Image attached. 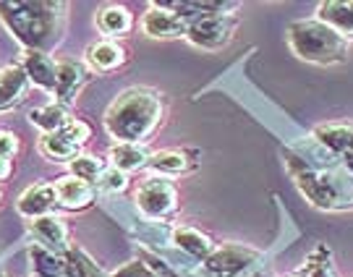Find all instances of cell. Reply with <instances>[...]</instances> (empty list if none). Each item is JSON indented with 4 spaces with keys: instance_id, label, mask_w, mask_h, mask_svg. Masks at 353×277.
Wrapping results in <instances>:
<instances>
[{
    "instance_id": "3957f363",
    "label": "cell",
    "mask_w": 353,
    "mask_h": 277,
    "mask_svg": "<svg viewBox=\"0 0 353 277\" xmlns=\"http://www.w3.org/2000/svg\"><path fill=\"white\" fill-rule=\"evenodd\" d=\"M288 45L296 58L316 65H335L348 61V39L316 19H301L288 26Z\"/></svg>"
},
{
    "instance_id": "e0dca14e",
    "label": "cell",
    "mask_w": 353,
    "mask_h": 277,
    "mask_svg": "<svg viewBox=\"0 0 353 277\" xmlns=\"http://www.w3.org/2000/svg\"><path fill=\"white\" fill-rule=\"evenodd\" d=\"M29 79L21 71V65H8L0 71V110H8L24 100Z\"/></svg>"
},
{
    "instance_id": "ba28073f",
    "label": "cell",
    "mask_w": 353,
    "mask_h": 277,
    "mask_svg": "<svg viewBox=\"0 0 353 277\" xmlns=\"http://www.w3.org/2000/svg\"><path fill=\"white\" fill-rule=\"evenodd\" d=\"M32 233L39 240V246L50 249L52 254H61L63 256L71 249V243H68V238H71L68 225H65L63 217H58V214H45V217L32 220Z\"/></svg>"
},
{
    "instance_id": "4316f807",
    "label": "cell",
    "mask_w": 353,
    "mask_h": 277,
    "mask_svg": "<svg viewBox=\"0 0 353 277\" xmlns=\"http://www.w3.org/2000/svg\"><path fill=\"white\" fill-rule=\"evenodd\" d=\"M139 259L144 262V265L152 269V275L154 277H183L181 272H178L173 265H168L165 259H160L157 254H152V252H139Z\"/></svg>"
},
{
    "instance_id": "7402d4cb",
    "label": "cell",
    "mask_w": 353,
    "mask_h": 277,
    "mask_svg": "<svg viewBox=\"0 0 353 277\" xmlns=\"http://www.w3.org/2000/svg\"><path fill=\"white\" fill-rule=\"evenodd\" d=\"M29 262H32L34 277H63V256L52 254L50 249L39 246V243L29 249Z\"/></svg>"
},
{
    "instance_id": "8fae6325",
    "label": "cell",
    "mask_w": 353,
    "mask_h": 277,
    "mask_svg": "<svg viewBox=\"0 0 353 277\" xmlns=\"http://www.w3.org/2000/svg\"><path fill=\"white\" fill-rule=\"evenodd\" d=\"M21 71L32 84H37L45 92H55V74H58V63L52 61V55L39 50H24L21 58Z\"/></svg>"
},
{
    "instance_id": "9a60e30c",
    "label": "cell",
    "mask_w": 353,
    "mask_h": 277,
    "mask_svg": "<svg viewBox=\"0 0 353 277\" xmlns=\"http://www.w3.org/2000/svg\"><path fill=\"white\" fill-rule=\"evenodd\" d=\"M173 243H176L178 249L183 254H189L191 259H196V262H204L210 254L217 249L214 246V240L202 233V230H196V227H189V225H178L173 227Z\"/></svg>"
},
{
    "instance_id": "5bb4252c",
    "label": "cell",
    "mask_w": 353,
    "mask_h": 277,
    "mask_svg": "<svg viewBox=\"0 0 353 277\" xmlns=\"http://www.w3.org/2000/svg\"><path fill=\"white\" fill-rule=\"evenodd\" d=\"M316 21L332 26L345 39L353 37V0H327L316 6Z\"/></svg>"
},
{
    "instance_id": "83f0119b",
    "label": "cell",
    "mask_w": 353,
    "mask_h": 277,
    "mask_svg": "<svg viewBox=\"0 0 353 277\" xmlns=\"http://www.w3.org/2000/svg\"><path fill=\"white\" fill-rule=\"evenodd\" d=\"M61 134H63L65 138H71L74 144H87L89 136H92V128L84 123V121H79V118H68V123H65L63 128H61Z\"/></svg>"
},
{
    "instance_id": "2e32d148",
    "label": "cell",
    "mask_w": 353,
    "mask_h": 277,
    "mask_svg": "<svg viewBox=\"0 0 353 277\" xmlns=\"http://www.w3.org/2000/svg\"><path fill=\"white\" fill-rule=\"evenodd\" d=\"M97 29H100L105 37L118 39V37H126L128 32L134 29V16L128 11L126 6H105L100 13H97Z\"/></svg>"
},
{
    "instance_id": "5b68a950",
    "label": "cell",
    "mask_w": 353,
    "mask_h": 277,
    "mask_svg": "<svg viewBox=\"0 0 353 277\" xmlns=\"http://www.w3.org/2000/svg\"><path fill=\"white\" fill-rule=\"evenodd\" d=\"M259 262H262V254L256 249L241 246V243H228V246L214 249L204 259V272L210 277H241Z\"/></svg>"
},
{
    "instance_id": "f1b7e54d",
    "label": "cell",
    "mask_w": 353,
    "mask_h": 277,
    "mask_svg": "<svg viewBox=\"0 0 353 277\" xmlns=\"http://www.w3.org/2000/svg\"><path fill=\"white\" fill-rule=\"evenodd\" d=\"M110 277H154L152 275V269L141 259H134V262H128V265L118 267Z\"/></svg>"
},
{
    "instance_id": "8992f818",
    "label": "cell",
    "mask_w": 353,
    "mask_h": 277,
    "mask_svg": "<svg viewBox=\"0 0 353 277\" xmlns=\"http://www.w3.org/2000/svg\"><path fill=\"white\" fill-rule=\"evenodd\" d=\"M239 26V19L233 13H220V16H207L199 21H191L186 26V39L194 48L202 50H223L233 39V32Z\"/></svg>"
},
{
    "instance_id": "ffe728a7",
    "label": "cell",
    "mask_w": 353,
    "mask_h": 277,
    "mask_svg": "<svg viewBox=\"0 0 353 277\" xmlns=\"http://www.w3.org/2000/svg\"><path fill=\"white\" fill-rule=\"evenodd\" d=\"M79 144H74L71 138H65L61 131H55V134H42L39 138V152L50 160V163H71L79 157Z\"/></svg>"
},
{
    "instance_id": "7c38bea8",
    "label": "cell",
    "mask_w": 353,
    "mask_h": 277,
    "mask_svg": "<svg viewBox=\"0 0 353 277\" xmlns=\"http://www.w3.org/2000/svg\"><path fill=\"white\" fill-rule=\"evenodd\" d=\"M58 204L55 199V189L52 183H34L19 196L16 202V209L19 214H24L29 220H37V217H45V214H52V207Z\"/></svg>"
},
{
    "instance_id": "30bf717a",
    "label": "cell",
    "mask_w": 353,
    "mask_h": 277,
    "mask_svg": "<svg viewBox=\"0 0 353 277\" xmlns=\"http://www.w3.org/2000/svg\"><path fill=\"white\" fill-rule=\"evenodd\" d=\"M52 189H55V199L61 207L65 209H87L92 207L94 202V186L87 183V181H79L74 176H63L58 178L55 183H52Z\"/></svg>"
},
{
    "instance_id": "6da1fadb",
    "label": "cell",
    "mask_w": 353,
    "mask_h": 277,
    "mask_svg": "<svg viewBox=\"0 0 353 277\" xmlns=\"http://www.w3.org/2000/svg\"><path fill=\"white\" fill-rule=\"evenodd\" d=\"M163 115L165 105L160 92L150 87H131L110 102L105 113V131L115 141L144 144L160 128Z\"/></svg>"
},
{
    "instance_id": "4fadbf2b",
    "label": "cell",
    "mask_w": 353,
    "mask_h": 277,
    "mask_svg": "<svg viewBox=\"0 0 353 277\" xmlns=\"http://www.w3.org/2000/svg\"><path fill=\"white\" fill-rule=\"evenodd\" d=\"M84 61H87L89 71H94V74H110V71H118L121 65L126 63V50L118 42L102 39V42L89 45Z\"/></svg>"
},
{
    "instance_id": "d6986e66",
    "label": "cell",
    "mask_w": 353,
    "mask_h": 277,
    "mask_svg": "<svg viewBox=\"0 0 353 277\" xmlns=\"http://www.w3.org/2000/svg\"><path fill=\"white\" fill-rule=\"evenodd\" d=\"M147 167H152L157 176L170 178V176H183L194 167V160L189 157V152L181 150H163L150 154V163Z\"/></svg>"
},
{
    "instance_id": "d6a6232c",
    "label": "cell",
    "mask_w": 353,
    "mask_h": 277,
    "mask_svg": "<svg viewBox=\"0 0 353 277\" xmlns=\"http://www.w3.org/2000/svg\"><path fill=\"white\" fill-rule=\"evenodd\" d=\"M288 277H303V275H301V272H299V275H288Z\"/></svg>"
},
{
    "instance_id": "277c9868",
    "label": "cell",
    "mask_w": 353,
    "mask_h": 277,
    "mask_svg": "<svg viewBox=\"0 0 353 277\" xmlns=\"http://www.w3.org/2000/svg\"><path fill=\"white\" fill-rule=\"evenodd\" d=\"M134 202L139 207V212L150 220H165L176 212L178 207V189L170 178L150 176L144 178L137 189Z\"/></svg>"
},
{
    "instance_id": "1f68e13d",
    "label": "cell",
    "mask_w": 353,
    "mask_h": 277,
    "mask_svg": "<svg viewBox=\"0 0 353 277\" xmlns=\"http://www.w3.org/2000/svg\"><path fill=\"white\" fill-rule=\"evenodd\" d=\"M11 160H6V157H0V181H3V178H8L11 176Z\"/></svg>"
},
{
    "instance_id": "44dd1931",
    "label": "cell",
    "mask_w": 353,
    "mask_h": 277,
    "mask_svg": "<svg viewBox=\"0 0 353 277\" xmlns=\"http://www.w3.org/2000/svg\"><path fill=\"white\" fill-rule=\"evenodd\" d=\"M314 136L322 147H327L332 154L343 157L348 147H351V136H353V126H345V123H327V126H316Z\"/></svg>"
},
{
    "instance_id": "484cf974",
    "label": "cell",
    "mask_w": 353,
    "mask_h": 277,
    "mask_svg": "<svg viewBox=\"0 0 353 277\" xmlns=\"http://www.w3.org/2000/svg\"><path fill=\"white\" fill-rule=\"evenodd\" d=\"M128 186V176L115 170V167H105V173L97 181V189L108 191V194H118V191H126Z\"/></svg>"
},
{
    "instance_id": "d4e9b609",
    "label": "cell",
    "mask_w": 353,
    "mask_h": 277,
    "mask_svg": "<svg viewBox=\"0 0 353 277\" xmlns=\"http://www.w3.org/2000/svg\"><path fill=\"white\" fill-rule=\"evenodd\" d=\"M301 275L303 277H338V269L332 265V254H330L327 246H316L314 252L309 254Z\"/></svg>"
},
{
    "instance_id": "9c48e42d",
    "label": "cell",
    "mask_w": 353,
    "mask_h": 277,
    "mask_svg": "<svg viewBox=\"0 0 353 277\" xmlns=\"http://www.w3.org/2000/svg\"><path fill=\"white\" fill-rule=\"evenodd\" d=\"M89 71L87 65L76 63V61H61L58 63V74H55V97H58V105H71L74 97L81 92V87L87 84Z\"/></svg>"
},
{
    "instance_id": "f546056e",
    "label": "cell",
    "mask_w": 353,
    "mask_h": 277,
    "mask_svg": "<svg viewBox=\"0 0 353 277\" xmlns=\"http://www.w3.org/2000/svg\"><path fill=\"white\" fill-rule=\"evenodd\" d=\"M16 152H19V138L13 136L11 131H0V157L11 160Z\"/></svg>"
},
{
    "instance_id": "4dcf8cb0",
    "label": "cell",
    "mask_w": 353,
    "mask_h": 277,
    "mask_svg": "<svg viewBox=\"0 0 353 277\" xmlns=\"http://www.w3.org/2000/svg\"><path fill=\"white\" fill-rule=\"evenodd\" d=\"M343 163H345V167H348V173L353 176V136H351V147H348V152L341 157Z\"/></svg>"
},
{
    "instance_id": "7a4b0ae2",
    "label": "cell",
    "mask_w": 353,
    "mask_h": 277,
    "mask_svg": "<svg viewBox=\"0 0 353 277\" xmlns=\"http://www.w3.org/2000/svg\"><path fill=\"white\" fill-rule=\"evenodd\" d=\"M0 19L11 29L16 39L26 50L48 52L63 39L65 29V3H32V0H13L0 3Z\"/></svg>"
},
{
    "instance_id": "cb8c5ba5",
    "label": "cell",
    "mask_w": 353,
    "mask_h": 277,
    "mask_svg": "<svg viewBox=\"0 0 353 277\" xmlns=\"http://www.w3.org/2000/svg\"><path fill=\"white\" fill-rule=\"evenodd\" d=\"M105 160H100V157H92V154H79L76 160H71L68 163V176L79 178V181H87V183H92V186H97V181H100V176L105 173Z\"/></svg>"
},
{
    "instance_id": "603a6c76",
    "label": "cell",
    "mask_w": 353,
    "mask_h": 277,
    "mask_svg": "<svg viewBox=\"0 0 353 277\" xmlns=\"http://www.w3.org/2000/svg\"><path fill=\"white\" fill-rule=\"evenodd\" d=\"M29 121L42 131V134H55L68 123V110L58 102H50L45 107H37L29 113Z\"/></svg>"
},
{
    "instance_id": "52a82bcc",
    "label": "cell",
    "mask_w": 353,
    "mask_h": 277,
    "mask_svg": "<svg viewBox=\"0 0 353 277\" xmlns=\"http://www.w3.org/2000/svg\"><path fill=\"white\" fill-rule=\"evenodd\" d=\"M186 21L165 3H152L141 16V32L152 39H178L186 37Z\"/></svg>"
},
{
    "instance_id": "836d02e7",
    "label": "cell",
    "mask_w": 353,
    "mask_h": 277,
    "mask_svg": "<svg viewBox=\"0 0 353 277\" xmlns=\"http://www.w3.org/2000/svg\"><path fill=\"white\" fill-rule=\"evenodd\" d=\"M0 196H3V194H0Z\"/></svg>"
},
{
    "instance_id": "ac0fdd59",
    "label": "cell",
    "mask_w": 353,
    "mask_h": 277,
    "mask_svg": "<svg viewBox=\"0 0 353 277\" xmlns=\"http://www.w3.org/2000/svg\"><path fill=\"white\" fill-rule=\"evenodd\" d=\"M150 163V152L144 144H126V141H118L113 150H110V167L121 170V173H134L141 170Z\"/></svg>"
}]
</instances>
